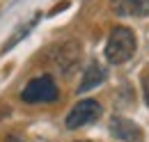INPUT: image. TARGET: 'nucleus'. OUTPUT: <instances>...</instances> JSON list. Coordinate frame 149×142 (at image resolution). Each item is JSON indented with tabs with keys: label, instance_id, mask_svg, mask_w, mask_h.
Listing matches in <instances>:
<instances>
[{
	"label": "nucleus",
	"instance_id": "5",
	"mask_svg": "<svg viewBox=\"0 0 149 142\" xmlns=\"http://www.w3.org/2000/svg\"><path fill=\"white\" fill-rule=\"evenodd\" d=\"M110 7L122 16H149V0H112Z\"/></svg>",
	"mask_w": 149,
	"mask_h": 142
},
{
	"label": "nucleus",
	"instance_id": "6",
	"mask_svg": "<svg viewBox=\"0 0 149 142\" xmlns=\"http://www.w3.org/2000/svg\"><path fill=\"white\" fill-rule=\"evenodd\" d=\"M106 76H108V71L103 69L99 62H92V64L85 69V73H83V83L78 85V92L83 94V92H90V89L99 87V85L106 80Z\"/></svg>",
	"mask_w": 149,
	"mask_h": 142
},
{
	"label": "nucleus",
	"instance_id": "4",
	"mask_svg": "<svg viewBox=\"0 0 149 142\" xmlns=\"http://www.w3.org/2000/svg\"><path fill=\"white\" fill-rule=\"evenodd\" d=\"M110 133L117 138V140H124V142H135L140 138V128L133 124L131 119L119 117V115H115L110 119Z\"/></svg>",
	"mask_w": 149,
	"mask_h": 142
},
{
	"label": "nucleus",
	"instance_id": "1",
	"mask_svg": "<svg viewBox=\"0 0 149 142\" xmlns=\"http://www.w3.org/2000/svg\"><path fill=\"white\" fill-rule=\"evenodd\" d=\"M135 53V35L129 28H115L106 44V57L110 64H124Z\"/></svg>",
	"mask_w": 149,
	"mask_h": 142
},
{
	"label": "nucleus",
	"instance_id": "8",
	"mask_svg": "<svg viewBox=\"0 0 149 142\" xmlns=\"http://www.w3.org/2000/svg\"><path fill=\"white\" fill-rule=\"evenodd\" d=\"M80 142H87V140H80Z\"/></svg>",
	"mask_w": 149,
	"mask_h": 142
},
{
	"label": "nucleus",
	"instance_id": "3",
	"mask_svg": "<svg viewBox=\"0 0 149 142\" xmlns=\"http://www.w3.org/2000/svg\"><path fill=\"white\" fill-rule=\"evenodd\" d=\"M101 117V106L94 101V99H83V101H78L71 110H69V115H67V119H64V124L67 128H83V126L92 124Z\"/></svg>",
	"mask_w": 149,
	"mask_h": 142
},
{
	"label": "nucleus",
	"instance_id": "7",
	"mask_svg": "<svg viewBox=\"0 0 149 142\" xmlns=\"http://www.w3.org/2000/svg\"><path fill=\"white\" fill-rule=\"evenodd\" d=\"M142 89H145V101H147V106H149V76L145 78V85H142Z\"/></svg>",
	"mask_w": 149,
	"mask_h": 142
},
{
	"label": "nucleus",
	"instance_id": "2",
	"mask_svg": "<svg viewBox=\"0 0 149 142\" xmlns=\"http://www.w3.org/2000/svg\"><path fill=\"white\" fill-rule=\"evenodd\" d=\"M57 85L51 76H37L32 78L23 92H21V101L23 103H53L57 99Z\"/></svg>",
	"mask_w": 149,
	"mask_h": 142
}]
</instances>
